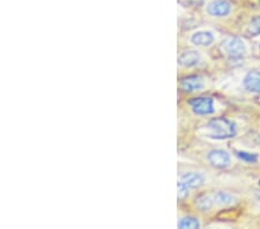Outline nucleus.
<instances>
[{
    "mask_svg": "<svg viewBox=\"0 0 260 229\" xmlns=\"http://www.w3.org/2000/svg\"><path fill=\"white\" fill-rule=\"evenodd\" d=\"M208 137L214 139H229L236 135V125L227 118H213L207 124Z\"/></svg>",
    "mask_w": 260,
    "mask_h": 229,
    "instance_id": "f257e3e1",
    "label": "nucleus"
},
{
    "mask_svg": "<svg viewBox=\"0 0 260 229\" xmlns=\"http://www.w3.org/2000/svg\"><path fill=\"white\" fill-rule=\"evenodd\" d=\"M222 49L233 59H240L246 52V47L241 39L238 37H229L222 43Z\"/></svg>",
    "mask_w": 260,
    "mask_h": 229,
    "instance_id": "f03ea898",
    "label": "nucleus"
},
{
    "mask_svg": "<svg viewBox=\"0 0 260 229\" xmlns=\"http://www.w3.org/2000/svg\"><path fill=\"white\" fill-rule=\"evenodd\" d=\"M190 104L192 111L196 115L205 116V115H211L214 112V102L211 97H196L191 100Z\"/></svg>",
    "mask_w": 260,
    "mask_h": 229,
    "instance_id": "7ed1b4c3",
    "label": "nucleus"
},
{
    "mask_svg": "<svg viewBox=\"0 0 260 229\" xmlns=\"http://www.w3.org/2000/svg\"><path fill=\"white\" fill-rule=\"evenodd\" d=\"M233 10L232 4L227 0H213L207 5V13L214 18H224Z\"/></svg>",
    "mask_w": 260,
    "mask_h": 229,
    "instance_id": "20e7f679",
    "label": "nucleus"
},
{
    "mask_svg": "<svg viewBox=\"0 0 260 229\" xmlns=\"http://www.w3.org/2000/svg\"><path fill=\"white\" fill-rule=\"evenodd\" d=\"M207 160L209 163L217 169L227 168L230 166V162H232L229 154L225 151H222V149H213V151L209 152Z\"/></svg>",
    "mask_w": 260,
    "mask_h": 229,
    "instance_id": "39448f33",
    "label": "nucleus"
},
{
    "mask_svg": "<svg viewBox=\"0 0 260 229\" xmlns=\"http://www.w3.org/2000/svg\"><path fill=\"white\" fill-rule=\"evenodd\" d=\"M243 86L251 93H260V71H251L244 77Z\"/></svg>",
    "mask_w": 260,
    "mask_h": 229,
    "instance_id": "423d86ee",
    "label": "nucleus"
},
{
    "mask_svg": "<svg viewBox=\"0 0 260 229\" xmlns=\"http://www.w3.org/2000/svg\"><path fill=\"white\" fill-rule=\"evenodd\" d=\"M204 86L203 78L199 76H190L180 80V88L184 91H197L203 89Z\"/></svg>",
    "mask_w": 260,
    "mask_h": 229,
    "instance_id": "0eeeda50",
    "label": "nucleus"
},
{
    "mask_svg": "<svg viewBox=\"0 0 260 229\" xmlns=\"http://www.w3.org/2000/svg\"><path fill=\"white\" fill-rule=\"evenodd\" d=\"M179 181L184 183V184L191 190V189H198V187L203 186L205 183V177L199 173L190 172L182 175V177H180Z\"/></svg>",
    "mask_w": 260,
    "mask_h": 229,
    "instance_id": "6e6552de",
    "label": "nucleus"
},
{
    "mask_svg": "<svg viewBox=\"0 0 260 229\" xmlns=\"http://www.w3.org/2000/svg\"><path fill=\"white\" fill-rule=\"evenodd\" d=\"M201 57L198 51L194 50H188V51L183 52L178 58V62L183 68H193L200 62Z\"/></svg>",
    "mask_w": 260,
    "mask_h": 229,
    "instance_id": "1a4fd4ad",
    "label": "nucleus"
},
{
    "mask_svg": "<svg viewBox=\"0 0 260 229\" xmlns=\"http://www.w3.org/2000/svg\"><path fill=\"white\" fill-rule=\"evenodd\" d=\"M191 42L197 47H208L214 42V35L211 31H198L192 35Z\"/></svg>",
    "mask_w": 260,
    "mask_h": 229,
    "instance_id": "9d476101",
    "label": "nucleus"
},
{
    "mask_svg": "<svg viewBox=\"0 0 260 229\" xmlns=\"http://www.w3.org/2000/svg\"><path fill=\"white\" fill-rule=\"evenodd\" d=\"M212 198L215 204L220 206H228L235 203V197L224 191H217L212 194Z\"/></svg>",
    "mask_w": 260,
    "mask_h": 229,
    "instance_id": "9b49d317",
    "label": "nucleus"
},
{
    "mask_svg": "<svg viewBox=\"0 0 260 229\" xmlns=\"http://www.w3.org/2000/svg\"><path fill=\"white\" fill-rule=\"evenodd\" d=\"M214 205H215V203H214L212 195L201 194V195H199L198 198L196 199V206H197V208H198L199 211L207 212L209 210H212V207Z\"/></svg>",
    "mask_w": 260,
    "mask_h": 229,
    "instance_id": "f8f14e48",
    "label": "nucleus"
},
{
    "mask_svg": "<svg viewBox=\"0 0 260 229\" xmlns=\"http://www.w3.org/2000/svg\"><path fill=\"white\" fill-rule=\"evenodd\" d=\"M178 228L180 229H194V228H199L200 227V222L197 218H193V216H185V218H182L177 223Z\"/></svg>",
    "mask_w": 260,
    "mask_h": 229,
    "instance_id": "ddd939ff",
    "label": "nucleus"
},
{
    "mask_svg": "<svg viewBox=\"0 0 260 229\" xmlns=\"http://www.w3.org/2000/svg\"><path fill=\"white\" fill-rule=\"evenodd\" d=\"M249 31L252 35H260V15L254 16V18H252V20L250 21Z\"/></svg>",
    "mask_w": 260,
    "mask_h": 229,
    "instance_id": "4468645a",
    "label": "nucleus"
},
{
    "mask_svg": "<svg viewBox=\"0 0 260 229\" xmlns=\"http://www.w3.org/2000/svg\"><path fill=\"white\" fill-rule=\"evenodd\" d=\"M236 155L240 157L241 160H243L244 162H247V163H254V162H257V155L252 153H247V152H237Z\"/></svg>",
    "mask_w": 260,
    "mask_h": 229,
    "instance_id": "2eb2a0df",
    "label": "nucleus"
},
{
    "mask_svg": "<svg viewBox=\"0 0 260 229\" xmlns=\"http://www.w3.org/2000/svg\"><path fill=\"white\" fill-rule=\"evenodd\" d=\"M177 187H178V199L183 201V199H185L188 195V191H190V189H188V187L180 181L178 182Z\"/></svg>",
    "mask_w": 260,
    "mask_h": 229,
    "instance_id": "dca6fc26",
    "label": "nucleus"
},
{
    "mask_svg": "<svg viewBox=\"0 0 260 229\" xmlns=\"http://www.w3.org/2000/svg\"><path fill=\"white\" fill-rule=\"evenodd\" d=\"M206 0H182V3L188 7H201L205 5Z\"/></svg>",
    "mask_w": 260,
    "mask_h": 229,
    "instance_id": "f3484780",
    "label": "nucleus"
},
{
    "mask_svg": "<svg viewBox=\"0 0 260 229\" xmlns=\"http://www.w3.org/2000/svg\"><path fill=\"white\" fill-rule=\"evenodd\" d=\"M259 186H260V180H259Z\"/></svg>",
    "mask_w": 260,
    "mask_h": 229,
    "instance_id": "a211bd4d",
    "label": "nucleus"
},
{
    "mask_svg": "<svg viewBox=\"0 0 260 229\" xmlns=\"http://www.w3.org/2000/svg\"><path fill=\"white\" fill-rule=\"evenodd\" d=\"M259 51H260V45H259Z\"/></svg>",
    "mask_w": 260,
    "mask_h": 229,
    "instance_id": "6ab92c4d",
    "label": "nucleus"
},
{
    "mask_svg": "<svg viewBox=\"0 0 260 229\" xmlns=\"http://www.w3.org/2000/svg\"><path fill=\"white\" fill-rule=\"evenodd\" d=\"M259 3H260V0H259Z\"/></svg>",
    "mask_w": 260,
    "mask_h": 229,
    "instance_id": "aec40b11",
    "label": "nucleus"
}]
</instances>
